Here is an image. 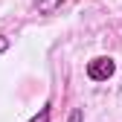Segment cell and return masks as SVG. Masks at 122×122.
<instances>
[{"label": "cell", "instance_id": "obj_4", "mask_svg": "<svg viewBox=\"0 0 122 122\" xmlns=\"http://www.w3.org/2000/svg\"><path fill=\"white\" fill-rule=\"evenodd\" d=\"M81 116H84V113H81V108H73V113H70V119H67V122H81Z\"/></svg>", "mask_w": 122, "mask_h": 122}, {"label": "cell", "instance_id": "obj_2", "mask_svg": "<svg viewBox=\"0 0 122 122\" xmlns=\"http://www.w3.org/2000/svg\"><path fill=\"white\" fill-rule=\"evenodd\" d=\"M64 3H67V0H35L32 6H35V12H38V15H55Z\"/></svg>", "mask_w": 122, "mask_h": 122}, {"label": "cell", "instance_id": "obj_1", "mask_svg": "<svg viewBox=\"0 0 122 122\" xmlns=\"http://www.w3.org/2000/svg\"><path fill=\"white\" fill-rule=\"evenodd\" d=\"M116 73V61L111 55H96L93 61H87V79L90 81H108Z\"/></svg>", "mask_w": 122, "mask_h": 122}, {"label": "cell", "instance_id": "obj_5", "mask_svg": "<svg viewBox=\"0 0 122 122\" xmlns=\"http://www.w3.org/2000/svg\"><path fill=\"white\" fill-rule=\"evenodd\" d=\"M9 47H12V44H9V38H3V35H0V55H3Z\"/></svg>", "mask_w": 122, "mask_h": 122}, {"label": "cell", "instance_id": "obj_3", "mask_svg": "<svg viewBox=\"0 0 122 122\" xmlns=\"http://www.w3.org/2000/svg\"><path fill=\"white\" fill-rule=\"evenodd\" d=\"M50 113H52V111H50V105H44V108H41L32 119H29V122H50Z\"/></svg>", "mask_w": 122, "mask_h": 122}]
</instances>
